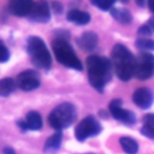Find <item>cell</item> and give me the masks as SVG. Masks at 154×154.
<instances>
[{
	"label": "cell",
	"instance_id": "cell-7",
	"mask_svg": "<svg viewBox=\"0 0 154 154\" xmlns=\"http://www.w3.org/2000/svg\"><path fill=\"white\" fill-rule=\"evenodd\" d=\"M154 73V55L149 52H141L136 58L135 77L146 81Z\"/></svg>",
	"mask_w": 154,
	"mask_h": 154
},
{
	"label": "cell",
	"instance_id": "cell-17",
	"mask_svg": "<svg viewBox=\"0 0 154 154\" xmlns=\"http://www.w3.org/2000/svg\"><path fill=\"white\" fill-rule=\"evenodd\" d=\"M142 135L149 138H154V114L149 113L143 117V126L141 129Z\"/></svg>",
	"mask_w": 154,
	"mask_h": 154
},
{
	"label": "cell",
	"instance_id": "cell-21",
	"mask_svg": "<svg viewBox=\"0 0 154 154\" xmlns=\"http://www.w3.org/2000/svg\"><path fill=\"white\" fill-rule=\"evenodd\" d=\"M135 46L138 49H142L143 52L146 51H154V41L150 38H137V41L135 42Z\"/></svg>",
	"mask_w": 154,
	"mask_h": 154
},
{
	"label": "cell",
	"instance_id": "cell-14",
	"mask_svg": "<svg viewBox=\"0 0 154 154\" xmlns=\"http://www.w3.org/2000/svg\"><path fill=\"white\" fill-rule=\"evenodd\" d=\"M67 19L70 22H73L78 25H85L90 22V14L88 12H84V11H81V10H77V8H73V10H70L67 12Z\"/></svg>",
	"mask_w": 154,
	"mask_h": 154
},
{
	"label": "cell",
	"instance_id": "cell-16",
	"mask_svg": "<svg viewBox=\"0 0 154 154\" xmlns=\"http://www.w3.org/2000/svg\"><path fill=\"white\" fill-rule=\"evenodd\" d=\"M61 141H63V135L60 131L55 132L54 135H52L51 137H48V140L46 141L45 143V152L47 153H53L55 150L59 149L60 144H61Z\"/></svg>",
	"mask_w": 154,
	"mask_h": 154
},
{
	"label": "cell",
	"instance_id": "cell-6",
	"mask_svg": "<svg viewBox=\"0 0 154 154\" xmlns=\"http://www.w3.org/2000/svg\"><path fill=\"white\" fill-rule=\"evenodd\" d=\"M101 130L102 129H101L100 123L93 116H88L82 122H79L78 125L76 126L75 136L79 142H82V141H85L89 137L99 135L101 132Z\"/></svg>",
	"mask_w": 154,
	"mask_h": 154
},
{
	"label": "cell",
	"instance_id": "cell-22",
	"mask_svg": "<svg viewBox=\"0 0 154 154\" xmlns=\"http://www.w3.org/2000/svg\"><path fill=\"white\" fill-rule=\"evenodd\" d=\"M90 2L96 6L97 8L102 10V11H107V10H111L112 6L114 5L116 0H90Z\"/></svg>",
	"mask_w": 154,
	"mask_h": 154
},
{
	"label": "cell",
	"instance_id": "cell-12",
	"mask_svg": "<svg viewBox=\"0 0 154 154\" xmlns=\"http://www.w3.org/2000/svg\"><path fill=\"white\" fill-rule=\"evenodd\" d=\"M132 100L135 105H137L140 108L146 109L149 108L154 101V94L150 89L148 88H138L135 90L132 95Z\"/></svg>",
	"mask_w": 154,
	"mask_h": 154
},
{
	"label": "cell",
	"instance_id": "cell-13",
	"mask_svg": "<svg viewBox=\"0 0 154 154\" xmlns=\"http://www.w3.org/2000/svg\"><path fill=\"white\" fill-rule=\"evenodd\" d=\"M97 41H99V38H97V35H96L95 32H93V31H87V32L82 34V35L78 37L77 45H78L79 48H82L83 51H87V52H88V51H93V49L96 47Z\"/></svg>",
	"mask_w": 154,
	"mask_h": 154
},
{
	"label": "cell",
	"instance_id": "cell-2",
	"mask_svg": "<svg viewBox=\"0 0 154 154\" xmlns=\"http://www.w3.org/2000/svg\"><path fill=\"white\" fill-rule=\"evenodd\" d=\"M111 63L119 79L126 82L135 76L136 58H134L132 53L124 45L118 43L113 47L111 53Z\"/></svg>",
	"mask_w": 154,
	"mask_h": 154
},
{
	"label": "cell",
	"instance_id": "cell-19",
	"mask_svg": "<svg viewBox=\"0 0 154 154\" xmlns=\"http://www.w3.org/2000/svg\"><path fill=\"white\" fill-rule=\"evenodd\" d=\"M119 143H120L123 150H124L126 154H136V153L138 152V144H137V142H136L134 138H131V137H126V136L120 137Z\"/></svg>",
	"mask_w": 154,
	"mask_h": 154
},
{
	"label": "cell",
	"instance_id": "cell-30",
	"mask_svg": "<svg viewBox=\"0 0 154 154\" xmlns=\"http://www.w3.org/2000/svg\"><path fill=\"white\" fill-rule=\"evenodd\" d=\"M146 1H147V0H136V4H137V6L143 7V6L146 5Z\"/></svg>",
	"mask_w": 154,
	"mask_h": 154
},
{
	"label": "cell",
	"instance_id": "cell-25",
	"mask_svg": "<svg viewBox=\"0 0 154 154\" xmlns=\"http://www.w3.org/2000/svg\"><path fill=\"white\" fill-rule=\"evenodd\" d=\"M52 8H53V12L54 13H60L63 11V5L60 2H58V1H54L52 4Z\"/></svg>",
	"mask_w": 154,
	"mask_h": 154
},
{
	"label": "cell",
	"instance_id": "cell-1",
	"mask_svg": "<svg viewBox=\"0 0 154 154\" xmlns=\"http://www.w3.org/2000/svg\"><path fill=\"white\" fill-rule=\"evenodd\" d=\"M89 83L94 89L102 93L105 85L112 77V63L106 57L90 55L87 58Z\"/></svg>",
	"mask_w": 154,
	"mask_h": 154
},
{
	"label": "cell",
	"instance_id": "cell-18",
	"mask_svg": "<svg viewBox=\"0 0 154 154\" xmlns=\"http://www.w3.org/2000/svg\"><path fill=\"white\" fill-rule=\"evenodd\" d=\"M111 14L117 22L122 24H129L132 20L130 12L125 8H111Z\"/></svg>",
	"mask_w": 154,
	"mask_h": 154
},
{
	"label": "cell",
	"instance_id": "cell-9",
	"mask_svg": "<svg viewBox=\"0 0 154 154\" xmlns=\"http://www.w3.org/2000/svg\"><path fill=\"white\" fill-rule=\"evenodd\" d=\"M16 84L24 91H31L40 87V76L34 70H25L17 76Z\"/></svg>",
	"mask_w": 154,
	"mask_h": 154
},
{
	"label": "cell",
	"instance_id": "cell-3",
	"mask_svg": "<svg viewBox=\"0 0 154 154\" xmlns=\"http://www.w3.org/2000/svg\"><path fill=\"white\" fill-rule=\"evenodd\" d=\"M26 49L31 63L40 69L48 70L52 64V57L45 42L38 36H30L26 42Z\"/></svg>",
	"mask_w": 154,
	"mask_h": 154
},
{
	"label": "cell",
	"instance_id": "cell-26",
	"mask_svg": "<svg viewBox=\"0 0 154 154\" xmlns=\"http://www.w3.org/2000/svg\"><path fill=\"white\" fill-rule=\"evenodd\" d=\"M18 126H19V128H20L22 130H24V131H26V130H28L25 120H18Z\"/></svg>",
	"mask_w": 154,
	"mask_h": 154
},
{
	"label": "cell",
	"instance_id": "cell-28",
	"mask_svg": "<svg viewBox=\"0 0 154 154\" xmlns=\"http://www.w3.org/2000/svg\"><path fill=\"white\" fill-rule=\"evenodd\" d=\"M4 154H16V152L11 147H5L4 148Z\"/></svg>",
	"mask_w": 154,
	"mask_h": 154
},
{
	"label": "cell",
	"instance_id": "cell-15",
	"mask_svg": "<svg viewBox=\"0 0 154 154\" xmlns=\"http://www.w3.org/2000/svg\"><path fill=\"white\" fill-rule=\"evenodd\" d=\"M25 123H26L28 130H40L42 128V118L40 113L36 111L28 112L25 117Z\"/></svg>",
	"mask_w": 154,
	"mask_h": 154
},
{
	"label": "cell",
	"instance_id": "cell-20",
	"mask_svg": "<svg viewBox=\"0 0 154 154\" xmlns=\"http://www.w3.org/2000/svg\"><path fill=\"white\" fill-rule=\"evenodd\" d=\"M16 85V82L10 77L0 79V96H7L13 93Z\"/></svg>",
	"mask_w": 154,
	"mask_h": 154
},
{
	"label": "cell",
	"instance_id": "cell-4",
	"mask_svg": "<svg viewBox=\"0 0 154 154\" xmlns=\"http://www.w3.org/2000/svg\"><path fill=\"white\" fill-rule=\"evenodd\" d=\"M75 120H76V109L75 106L69 102H63L58 105L48 116L49 125L58 131L69 128Z\"/></svg>",
	"mask_w": 154,
	"mask_h": 154
},
{
	"label": "cell",
	"instance_id": "cell-8",
	"mask_svg": "<svg viewBox=\"0 0 154 154\" xmlns=\"http://www.w3.org/2000/svg\"><path fill=\"white\" fill-rule=\"evenodd\" d=\"M122 103L123 101L120 99H114L109 102L108 105V108H109V112L113 116L114 119L126 124V125H132L135 124L136 122V116L134 112L129 111V109H124L122 107Z\"/></svg>",
	"mask_w": 154,
	"mask_h": 154
},
{
	"label": "cell",
	"instance_id": "cell-31",
	"mask_svg": "<svg viewBox=\"0 0 154 154\" xmlns=\"http://www.w3.org/2000/svg\"><path fill=\"white\" fill-rule=\"evenodd\" d=\"M120 1H123V2H128V0H120Z\"/></svg>",
	"mask_w": 154,
	"mask_h": 154
},
{
	"label": "cell",
	"instance_id": "cell-24",
	"mask_svg": "<svg viewBox=\"0 0 154 154\" xmlns=\"http://www.w3.org/2000/svg\"><path fill=\"white\" fill-rule=\"evenodd\" d=\"M137 32H138V35H141V36H150V35L153 34V31L150 30V28H149L147 24L140 26L138 30H137Z\"/></svg>",
	"mask_w": 154,
	"mask_h": 154
},
{
	"label": "cell",
	"instance_id": "cell-27",
	"mask_svg": "<svg viewBox=\"0 0 154 154\" xmlns=\"http://www.w3.org/2000/svg\"><path fill=\"white\" fill-rule=\"evenodd\" d=\"M146 24H147V25L150 28V30L154 32V17H153V18H149V20H148Z\"/></svg>",
	"mask_w": 154,
	"mask_h": 154
},
{
	"label": "cell",
	"instance_id": "cell-29",
	"mask_svg": "<svg viewBox=\"0 0 154 154\" xmlns=\"http://www.w3.org/2000/svg\"><path fill=\"white\" fill-rule=\"evenodd\" d=\"M147 2H148V7H149V10L154 13V0H147Z\"/></svg>",
	"mask_w": 154,
	"mask_h": 154
},
{
	"label": "cell",
	"instance_id": "cell-5",
	"mask_svg": "<svg viewBox=\"0 0 154 154\" xmlns=\"http://www.w3.org/2000/svg\"><path fill=\"white\" fill-rule=\"evenodd\" d=\"M52 46H53L54 55L61 65L70 69H75L77 71L82 70V63L79 61L78 57L76 55V53L73 52V49L71 48V46L66 40L54 38Z\"/></svg>",
	"mask_w": 154,
	"mask_h": 154
},
{
	"label": "cell",
	"instance_id": "cell-10",
	"mask_svg": "<svg viewBox=\"0 0 154 154\" xmlns=\"http://www.w3.org/2000/svg\"><path fill=\"white\" fill-rule=\"evenodd\" d=\"M30 20L38 22V23H46L51 19V10L45 0H38L37 2L34 4V7L28 16Z\"/></svg>",
	"mask_w": 154,
	"mask_h": 154
},
{
	"label": "cell",
	"instance_id": "cell-23",
	"mask_svg": "<svg viewBox=\"0 0 154 154\" xmlns=\"http://www.w3.org/2000/svg\"><path fill=\"white\" fill-rule=\"evenodd\" d=\"M10 59V52L6 45L0 40V63H6Z\"/></svg>",
	"mask_w": 154,
	"mask_h": 154
},
{
	"label": "cell",
	"instance_id": "cell-11",
	"mask_svg": "<svg viewBox=\"0 0 154 154\" xmlns=\"http://www.w3.org/2000/svg\"><path fill=\"white\" fill-rule=\"evenodd\" d=\"M34 4L32 0H8V10L17 17H24L30 14Z\"/></svg>",
	"mask_w": 154,
	"mask_h": 154
}]
</instances>
